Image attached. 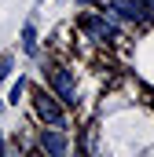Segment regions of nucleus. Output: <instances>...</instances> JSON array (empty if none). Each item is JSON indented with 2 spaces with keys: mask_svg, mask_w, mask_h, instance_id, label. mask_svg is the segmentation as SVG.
I'll use <instances>...</instances> for the list:
<instances>
[{
  "mask_svg": "<svg viewBox=\"0 0 154 157\" xmlns=\"http://www.w3.org/2000/svg\"><path fill=\"white\" fill-rule=\"evenodd\" d=\"M33 106H37L40 121H48L51 128H66V113H63V106H59V102H55V95H48L44 88L33 91Z\"/></svg>",
  "mask_w": 154,
  "mask_h": 157,
  "instance_id": "nucleus-1",
  "label": "nucleus"
},
{
  "mask_svg": "<svg viewBox=\"0 0 154 157\" xmlns=\"http://www.w3.org/2000/svg\"><path fill=\"white\" fill-rule=\"evenodd\" d=\"M51 88H55V95H59L66 106H77V84H74V77H70V70L51 66Z\"/></svg>",
  "mask_w": 154,
  "mask_h": 157,
  "instance_id": "nucleus-2",
  "label": "nucleus"
},
{
  "mask_svg": "<svg viewBox=\"0 0 154 157\" xmlns=\"http://www.w3.org/2000/svg\"><path fill=\"white\" fill-rule=\"evenodd\" d=\"M81 29H84L92 40H114L117 37V29L103 18V15H84V18H81Z\"/></svg>",
  "mask_w": 154,
  "mask_h": 157,
  "instance_id": "nucleus-3",
  "label": "nucleus"
},
{
  "mask_svg": "<svg viewBox=\"0 0 154 157\" xmlns=\"http://www.w3.org/2000/svg\"><path fill=\"white\" fill-rule=\"evenodd\" d=\"M110 11H117V15L128 18V22H143V18H147L140 0H110Z\"/></svg>",
  "mask_w": 154,
  "mask_h": 157,
  "instance_id": "nucleus-4",
  "label": "nucleus"
},
{
  "mask_svg": "<svg viewBox=\"0 0 154 157\" xmlns=\"http://www.w3.org/2000/svg\"><path fill=\"white\" fill-rule=\"evenodd\" d=\"M40 146H44L48 154H59V157L70 150V143H66V135H63V132H44V135H40Z\"/></svg>",
  "mask_w": 154,
  "mask_h": 157,
  "instance_id": "nucleus-5",
  "label": "nucleus"
},
{
  "mask_svg": "<svg viewBox=\"0 0 154 157\" xmlns=\"http://www.w3.org/2000/svg\"><path fill=\"white\" fill-rule=\"evenodd\" d=\"M22 48H26L30 55H37V29H33V22L22 26Z\"/></svg>",
  "mask_w": 154,
  "mask_h": 157,
  "instance_id": "nucleus-6",
  "label": "nucleus"
},
{
  "mask_svg": "<svg viewBox=\"0 0 154 157\" xmlns=\"http://www.w3.org/2000/svg\"><path fill=\"white\" fill-rule=\"evenodd\" d=\"M22 91H26V80L18 77V84H15V88H11V102H18V95H22Z\"/></svg>",
  "mask_w": 154,
  "mask_h": 157,
  "instance_id": "nucleus-7",
  "label": "nucleus"
},
{
  "mask_svg": "<svg viewBox=\"0 0 154 157\" xmlns=\"http://www.w3.org/2000/svg\"><path fill=\"white\" fill-rule=\"evenodd\" d=\"M140 4H143V15H151V18H154V0H140Z\"/></svg>",
  "mask_w": 154,
  "mask_h": 157,
  "instance_id": "nucleus-8",
  "label": "nucleus"
},
{
  "mask_svg": "<svg viewBox=\"0 0 154 157\" xmlns=\"http://www.w3.org/2000/svg\"><path fill=\"white\" fill-rule=\"evenodd\" d=\"M7 70H11V59H4V62H0V80L7 77Z\"/></svg>",
  "mask_w": 154,
  "mask_h": 157,
  "instance_id": "nucleus-9",
  "label": "nucleus"
}]
</instances>
